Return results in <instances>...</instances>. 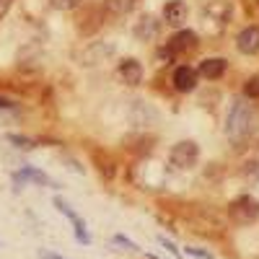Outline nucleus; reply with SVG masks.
Segmentation results:
<instances>
[{"label": "nucleus", "mask_w": 259, "mask_h": 259, "mask_svg": "<svg viewBox=\"0 0 259 259\" xmlns=\"http://www.w3.org/2000/svg\"><path fill=\"white\" fill-rule=\"evenodd\" d=\"M47 259H60V256H55V254H47Z\"/></svg>", "instance_id": "6ab92c4d"}, {"label": "nucleus", "mask_w": 259, "mask_h": 259, "mask_svg": "<svg viewBox=\"0 0 259 259\" xmlns=\"http://www.w3.org/2000/svg\"><path fill=\"white\" fill-rule=\"evenodd\" d=\"M138 6V0H106V8H109L114 16H124Z\"/></svg>", "instance_id": "4468645a"}, {"label": "nucleus", "mask_w": 259, "mask_h": 259, "mask_svg": "<svg viewBox=\"0 0 259 259\" xmlns=\"http://www.w3.org/2000/svg\"><path fill=\"white\" fill-rule=\"evenodd\" d=\"M194 47H197V34L189 31V29L174 34V36H171V41H168V52H189Z\"/></svg>", "instance_id": "f8f14e48"}, {"label": "nucleus", "mask_w": 259, "mask_h": 259, "mask_svg": "<svg viewBox=\"0 0 259 259\" xmlns=\"http://www.w3.org/2000/svg\"><path fill=\"white\" fill-rule=\"evenodd\" d=\"M55 205H57V210H60V212H65V215L70 218V223L75 226V236H78V239L89 244V233H85V228H83V223H80V218H78V215H75V212H73L68 205H65L62 200H55Z\"/></svg>", "instance_id": "ddd939ff"}, {"label": "nucleus", "mask_w": 259, "mask_h": 259, "mask_svg": "<svg viewBox=\"0 0 259 259\" xmlns=\"http://www.w3.org/2000/svg\"><path fill=\"white\" fill-rule=\"evenodd\" d=\"M226 68H228V62L223 57H207L200 62V75L207 80H218V78H223Z\"/></svg>", "instance_id": "9b49d317"}, {"label": "nucleus", "mask_w": 259, "mask_h": 259, "mask_svg": "<svg viewBox=\"0 0 259 259\" xmlns=\"http://www.w3.org/2000/svg\"><path fill=\"white\" fill-rule=\"evenodd\" d=\"M78 3H80V0H52V6L60 8V11H70V8H75Z\"/></svg>", "instance_id": "dca6fc26"}, {"label": "nucleus", "mask_w": 259, "mask_h": 259, "mask_svg": "<svg viewBox=\"0 0 259 259\" xmlns=\"http://www.w3.org/2000/svg\"><path fill=\"white\" fill-rule=\"evenodd\" d=\"M251 124H254V106L246 99H236L226 114V135L233 140H241L249 135Z\"/></svg>", "instance_id": "f257e3e1"}, {"label": "nucleus", "mask_w": 259, "mask_h": 259, "mask_svg": "<svg viewBox=\"0 0 259 259\" xmlns=\"http://www.w3.org/2000/svg\"><path fill=\"white\" fill-rule=\"evenodd\" d=\"M117 75L124 85H138L143 80V65L135 60V57H127L119 62V68H117Z\"/></svg>", "instance_id": "6e6552de"}, {"label": "nucleus", "mask_w": 259, "mask_h": 259, "mask_svg": "<svg viewBox=\"0 0 259 259\" xmlns=\"http://www.w3.org/2000/svg\"><path fill=\"white\" fill-rule=\"evenodd\" d=\"M244 94H246V99H259V75L246 80V85H244Z\"/></svg>", "instance_id": "2eb2a0df"}, {"label": "nucleus", "mask_w": 259, "mask_h": 259, "mask_svg": "<svg viewBox=\"0 0 259 259\" xmlns=\"http://www.w3.org/2000/svg\"><path fill=\"white\" fill-rule=\"evenodd\" d=\"M236 50L241 55H259V26H246L236 36Z\"/></svg>", "instance_id": "423d86ee"}, {"label": "nucleus", "mask_w": 259, "mask_h": 259, "mask_svg": "<svg viewBox=\"0 0 259 259\" xmlns=\"http://www.w3.org/2000/svg\"><path fill=\"white\" fill-rule=\"evenodd\" d=\"M114 55H117V47L114 45H109V41H96V45L83 50L80 60H83V65H99V62H106V60L114 57Z\"/></svg>", "instance_id": "39448f33"}, {"label": "nucleus", "mask_w": 259, "mask_h": 259, "mask_svg": "<svg viewBox=\"0 0 259 259\" xmlns=\"http://www.w3.org/2000/svg\"><path fill=\"white\" fill-rule=\"evenodd\" d=\"M231 218L239 223V226H249L259 218V202L254 197H249V194H244V197L233 200L231 202Z\"/></svg>", "instance_id": "20e7f679"}, {"label": "nucleus", "mask_w": 259, "mask_h": 259, "mask_svg": "<svg viewBox=\"0 0 259 259\" xmlns=\"http://www.w3.org/2000/svg\"><path fill=\"white\" fill-rule=\"evenodd\" d=\"M228 18H231V6L221 3V0H212L202 8V24L210 34H221L228 26Z\"/></svg>", "instance_id": "7ed1b4c3"}, {"label": "nucleus", "mask_w": 259, "mask_h": 259, "mask_svg": "<svg viewBox=\"0 0 259 259\" xmlns=\"http://www.w3.org/2000/svg\"><path fill=\"white\" fill-rule=\"evenodd\" d=\"M171 83H174V89L179 94H189V91L197 89V70H192L189 65H179V68L174 70Z\"/></svg>", "instance_id": "0eeeda50"}, {"label": "nucleus", "mask_w": 259, "mask_h": 259, "mask_svg": "<svg viewBox=\"0 0 259 259\" xmlns=\"http://www.w3.org/2000/svg\"><path fill=\"white\" fill-rule=\"evenodd\" d=\"M158 31H161V21H156L153 16H143L135 24V29H133L138 41H153L158 36Z\"/></svg>", "instance_id": "9d476101"}, {"label": "nucleus", "mask_w": 259, "mask_h": 259, "mask_svg": "<svg viewBox=\"0 0 259 259\" xmlns=\"http://www.w3.org/2000/svg\"><path fill=\"white\" fill-rule=\"evenodd\" d=\"M13 106H16V104H13L11 99H6V96H0V109H13Z\"/></svg>", "instance_id": "a211bd4d"}, {"label": "nucleus", "mask_w": 259, "mask_h": 259, "mask_svg": "<svg viewBox=\"0 0 259 259\" xmlns=\"http://www.w3.org/2000/svg\"><path fill=\"white\" fill-rule=\"evenodd\" d=\"M168 161H171V166L179 168V171H189V168L197 166V161H200V145L194 140H179L174 148H171Z\"/></svg>", "instance_id": "f03ea898"}, {"label": "nucleus", "mask_w": 259, "mask_h": 259, "mask_svg": "<svg viewBox=\"0 0 259 259\" xmlns=\"http://www.w3.org/2000/svg\"><path fill=\"white\" fill-rule=\"evenodd\" d=\"M11 6H13V0H0V18H6V13L11 11Z\"/></svg>", "instance_id": "f3484780"}, {"label": "nucleus", "mask_w": 259, "mask_h": 259, "mask_svg": "<svg viewBox=\"0 0 259 259\" xmlns=\"http://www.w3.org/2000/svg\"><path fill=\"white\" fill-rule=\"evenodd\" d=\"M150 259H158V256H150Z\"/></svg>", "instance_id": "aec40b11"}, {"label": "nucleus", "mask_w": 259, "mask_h": 259, "mask_svg": "<svg viewBox=\"0 0 259 259\" xmlns=\"http://www.w3.org/2000/svg\"><path fill=\"white\" fill-rule=\"evenodd\" d=\"M187 16H189V8L184 0H168L163 6V21L168 26H182L187 21Z\"/></svg>", "instance_id": "1a4fd4ad"}]
</instances>
